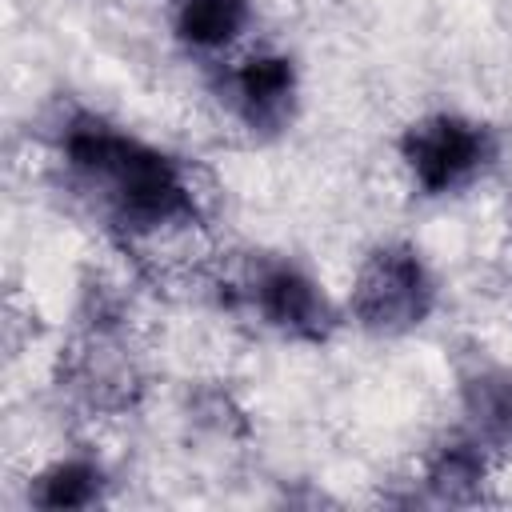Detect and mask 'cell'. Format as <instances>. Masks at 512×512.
I'll use <instances>...</instances> for the list:
<instances>
[{
  "instance_id": "1",
  "label": "cell",
  "mask_w": 512,
  "mask_h": 512,
  "mask_svg": "<svg viewBox=\"0 0 512 512\" xmlns=\"http://www.w3.org/2000/svg\"><path fill=\"white\" fill-rule=\"evenodd\" d=\"M68 172L124 236H160L196 220V196L176 160L100 120H80L60 140Z\"/></svg>"
},
{
  "instance_id": "2",
  "label": "cell",
  "mask_w": 512,
  "mask_h": 512,
  "mask_svg": "<svg viewBox=\"0 0 512 512\" xmlns=\"http://www.w3.org/2000/svg\"><path fill=\"white\" fill-rule=\"evenodd\" d=\"M352 316L372 332H408L432 308V276L416 248L384 244L376 248L352 284Z\"/></svg>"
},
{
  "instance_id": "3",
  "label": "cell",
  "mask_w": 512,
  "mask_h": 512,
  "mask_svg": "<svg viewBox=\"0 0 512 512\" xmlns=\"http://www.w3.org/2000/svg\"><path fill=\"white\" fill-rule=\"evenodd\" d=\"M400 152H404L412 180L428 196H444V192L464 188L488 164L492 140L476 120L436 112V116H424L420 124H412L404 132Z\"/></svg>"
},
{
  "instance_id": "4",
  "label": "cell",
  "mask_w": 512,
  "mask_h": 512,
  "mask_svg": "<svg viewBox=\"0 0 512 512\" xmlns=\"http://www.w3.org/2000/svg\"><path fill=\"white\" fill-rule=\"evenodd\" d=\"M248 300L264 316V324H272L292 340H324L332 328V308L324 292L292 264L260 268L248 288Z\"/></svg>"
},
{
  "instance_id": "5",
  "label": "cell",
  "mask_w": 512,
  "mask_h": 512,
  "mask_svg": "<svg viewBox=\"0 0 512 512\" xmlns=\"http://www.w3.org/2000/svg\"><path fill=\"white\" fill-rule=\"evenodd\" d=\"M296 100V68L288 56L256 52L232 72V104L252 128H280Z\"/></svg>"
},
{
  "instance_id": "6",
  "label": "cell",
  "mask_w": 512,
  "mask_h": 512,
  "mask_svg": "<svg viewBox=\"0 0 512 512\" xmlns=\"http://www.w3.org/2000/svg\"><path fill=\"white\" fill-rule=\"evenodd\" d=\"M248 20H252L248 0H176L172 12L176 36L196 52H216L236 44Z\"/></svg>"
},
{
  "instance_id": "7",
  "label": "cell",
  "mask_w": 512,
  "mask_h": 512,
  "mask_svg": "<svg viewBox=\"0 0 512 512\" xmlns=\"http://www.w3.org/2000/svg\"><path fill=\"white\" fill-rule=\"evenodd\" d=\"M104 488V472L92 460H60L48 472L36 476V492L32 500L40 508H84L96 504Z\"/></svg>"
},
{
  "instance_id": "8",
  "label": "cell",
  "mask_w": 512,
  "mask_h": 512,
  "mask_svg": "<svg viewBox=\"0 0 512 512\" xmlns=\"http://www.w3.org/2000/svg\"><path fill=\"white\" fill-rule=\"evenodd\" d=\"M424 484L440 496V500H468L480 484H484V452L468 440H452L444 444L424 472Z\"/></svg>"
}]
</instances>
